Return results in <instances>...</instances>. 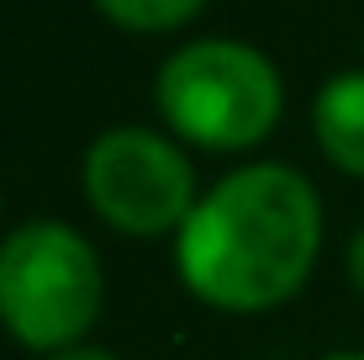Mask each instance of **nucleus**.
Instances as JSON below:
<instances>
[{"label": "nucleus", "mask_w": 364, "mask_h": 360, "mask_svg": "<svg viewBox=\"0 0 364 360\" xmlns=\"http://www.w3.org/2000/svg\"><path fill=\"white\" fill-rule=\"evenodd\" d=\"M328 360H364V350H348V355H328Z\"/></svg>", "instance_id": "obj_9"}, {"label": "nucleus", "mask_w": 364, "mask_h": 360, "mask_svg": "<svg viewBox=\"0 0 364 360\" xmlns=\"http://www.w3.org/2000/svg\"><path fill=\"white\" fill-rule=\"evenodd\" d=\"M106 276L69 222H27L0 244V324L27 350H74L100 318Z\"/></svg>", "instance_id": "obj_2"}, {"label": "nucleus", "mask_w": 364, "mask_h": 360, "mask_svg": "<svg viewBox=\"0 0 364 360\" xmlns=\"http://www.w3.org/2000/svg\"><path fill=\"white\" fill-rule=\"evenodd\" d=\"M206 0H95V11L106 21L127 32H169V27H185Z\"/></svg>", "instance_id": "obj_6"}, {"label": "nucleus", "mask_w": 364, "mask_h": 360, "mask_svg": "<svg viewBox=\"0 0 364 360\" xmlns=\"http://www.w3.org/2000/svg\"><path fill=\"white\" fill-rule=\"evenodd\" d=\"M317 244V185L291 165H248L196 202L174 244V265L200 302L222 313H264L301 292Z\"/></svg>", "instance_id": "obj_1"}, {"label": "nucleus", "mask_w": 364, "mask_h": 360, "mask_svg": "<svg viewBox=\"0 0 364 360\" xmlns=\"http://www.w3.org/2000/svg\"><path fill=\"white\" fill-rule=\"evenodd\" d=\"M311 133L322 154L348 175H364V69H343L311 101Z\"/></svg>", "instance_id": "obj_5"}, {"label": "nucleus", "mask_w": 364, "mask_h": 360, "mask_svg": "<svg viewBox=\"0 0 364 360\" xmlns=\"http://www.w3.org/2000/svg\"><path fill=\"white\" fill-rule=\"evenodd\" d=\"M48 360H117V355H106V350H80V344H74V350H58V355H48Z\"/></svg>", "instance_id": "obj_8"}, {"label": "nucleus", "mask_w": 364, "mask_h": 360, "mask_svg": "<svg viewBox=\"0 0 364 360\" xmlns=\"http://www.w3.org/2000/svg\"><path fill=\"white\" fill-rule=\"evenodd\" d=\"M85 196L122 233H169L196 212V175L169 138L111 128L85 154Z\"/></svg>", "instance_id": "obj_4"}, {"label": "nucleus", "mask_w": 364, "mask_h": 360, "mask_svg": "<svg viewBox=\"0 0 364 360\" xmlns=\"http://www.w3.org/2000/svg\"><path fill=\"white\" fill-rule=\"evenodd\" d=\"M348 281H354L359 297H364V228L354 233V244H348Z\"/></svg>", "instance_id": "obj_7"}, {"label": "nucleus", "mask_w": 364, "mask_h": 360, "mask_svg": "<svg viewBox=\"0 0 364 360\" xmlns=\"http://www.w3.org/2000/svg\"><path fill=\"white\" fill-rule=\"evenodd\" d=\"M159 111L200 148H248L280 122V74L259 48L206 37L164 58Z\"/></svg>", "instance_id": "obj_3"}]
</instances>
